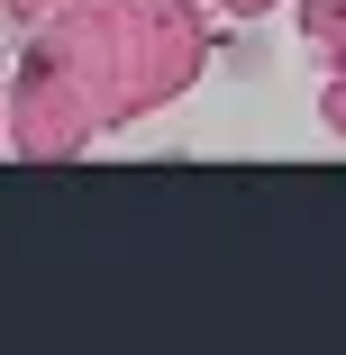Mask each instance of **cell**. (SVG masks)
Segmentation results:
<instances>
[{
    "label": "cell",
    "mask_w": 346,
    "mask_h": 355,
    "mask_svg": "<svg viewBox=\"0 0 346 355\" xmlns=\"http://www.w3.org/2000/svg\"><path fill=\"white\" fill-rule=\"evenodd\" d=\"M219 19H264V10H283V0H210Z\"/></svg>",
    "instance_id": "4"
},
{
    "label": "cell",
    "mask_w": 346,
    "mask_h": 355,
    "mask_svg": "<svg viewBox=\"0 0 346 355\" xmlns=\"http://www.w3.org/2000/svg\"><path fill=\"white\" fill-rule=\"evenodd\" d=\"M101 64H110V137L173 110L210 73V10L200 0H101Z\"/></svg>",
    "instance_id": "2"
},
{
    "label": "cell",
    "mask_w": 346,
    "mask_h": 355,
    "mask_svg": "<svg viewBox=\"0 0 346 355\" xmlns=\"http://www.w3.org/2000/svg\"><path fill=\"white\" fill-rule=\"evenodd\" d=\"M301 46L319 73V128L346 137V0H301Z\"/></svg>",
    "instance_id": "3"
},
{
    "label": "cell",
    "mask_w": 346,
    "mask_h": 355,
    "mask_svg": "<svg viewBox=\"0 0 346 355\" xmlns=\"http://www.w3.org/2000/svg\"><path fill=\"white\" fill-rule=\"evenodd\" d=\"M46 10H64V0H0V19H19V28H28V19H46Z\"/></svg>",
    "instance_id": "5"
},
{
    "label": "cell",
    "mask_w": 346,
    "mask_h": 355,
    "mask_svg": "<svg viewBox=\"0 0 346 355\" xmlns=\"http://www.w3.org/2000/svg\"><path fill=\"white\" fill-rule=\"evenodd\" d=\"M110 137V64H101V0H64L28 19V46L10 64V155L73 164Z\"/></svg>",
    "instance_id": "1"
},
{
    "label": "cell",
    "mask_w": 346,
    "mask_h": 355,
    "mask_svg": "<svg viewBox=\"0 0 346 355\" xmlns=\"http://www.w3.org/2000/svg\"><path fill=\"white\" fill-rule=\"evenodd\" d=\"M0 146H10V73H0Z\"/></svg>",
    "instance_id": "6"
}]
</instances>
